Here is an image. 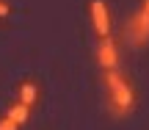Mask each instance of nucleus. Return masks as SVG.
<instances>
[{
	"label": "nucleus",
	"instance_id": "f257e3e1",
	"mask_svg": "<svg viewBox=\"0 0 149 130\" xmlns=\"http://www.w3.org/2000/svg\"><path fill=\"white\" fill-rule=\"evenodd\" d=\"M105 83H108V92H111L113 114L116 116H127L130 108H133V103H135V94H133V89H130L127 78L119 69H108L105 72Z\"/></svg>",
	"mask_w": 149,
	"mask_h": 130
},
{
	"label": "nucleus",
	"instance_id": "f03ea898",
	"mask_svg": "<svg viewBox=\"0 0 149 130\" xmlns=\"http://www.w3.org/2000/svg\"><path fill=\"white\" fill-rule=\"evenodd\" d=\"M97 61L102 69H119V47L111 36H102V42L97 44Z\"/></svg>",
	"mask_w": 149,
	"mask_h": 130
},
{
	"label": "nucleus",
	"instance_id": "7ed1b4c3",
	"mask_svg": "<svg viewBox=\"0 0 149 130\" xmlns=\"http://www.w3.org/2000/svg\"><path fill=\"white\" fill-rule=\"evenodd\" d=\"M91 20H94L97 36H108L111 33V20H108V8L102 0H91Z\"/></svg>",
	"mask_w": 149,
	"mask_h": 130
},
{
	"label": "nucleus",
	"instance_id": "20e7f679",
	"mask_svg": "<svg viewBox=\"0 0 149 130\" xmlns=\"http://www.w3.org/2000/svg\"><path fill=\"white\" fill-rule=\"evenodd\" d=\"M130 36H133L135 42H146L149 39V14L146 11H138V14L133 17V22H130Z\"/></svg>",
	"mask_w": 149,
	"mask_h": 130
},
{
	"label": "nucleus",
	"instance_id": "39448f33",
	"mask_svg": "<svg viewBox=\"0 0 149 130\" xmlns=\"http://www.w3.org/2000/svg\"><path fill=\"white\" fill-rule=\"evenodd\" d=\"M6 116H8V119L14 122L17 127H19V125H25V122H28V116H31V105L17 103V105H11V108H8V114H6Z\"/></svg>",
	"mask_w": 149,
	"mask_h": 130
},
{
	"label": "nucleus",
	"instance_id": "423d86ee",
	"mask_svg": "<svg viewBox=\"0 0 149 130\" xmlns=\"http://www.w3.org/2000/svg\"><path fill=\"white\" fill-rule=\"evenodd\" d=\"M36 97H39L36 83H22V86H19V103H25V105H31V108H33Z\"/></svg>",
	"mask_w": 149,
	"mask_h": 130
},
{
	"label": "nucleus",
	"instance_id": "0eeeda50",
	"mask_svg": "<svg viewBox=\"0 0 149 130\" xmlns=\"http://www.w3.org/2000/svg\"><path fill=\"white\" fill-rule=\"evenodd\" d=\"M0 130H17V125L8 119V116H3V119H0Z\"/></svg>",
	"mask_w": 149,
	"mask_h": 130
},
{
	"label": "nucleus",
	"instance_id": "6e6552de",
	"mask_svg": "<svg viewBox=\"0 0 149 130\" xmlns=\"http://www.w3.org/2000/svg\"><path fill=\"white\" fill-rule=\"evenodd\" d=\"M8 14H11V8L3 3V0H0V17H8Z\"/></svg>",
	"mask_w": 149,
	"mask_h": 130
},
{
	"label": "nucleus",
	"instance_id": "1a4fd4ad",
	"mask_svg": "<svg viewBox=\"0 0 149 130\" xmlns=\"http://www.w3.org/2000/svg\"><path fill=\"white\" fill-rule=\"evenodd\" d=\"M141 11H146V14H149V0H144V8H141Z\"/></svg>",
	"mask_w": 149,
	"mask_h": 130
}]
</instances>
